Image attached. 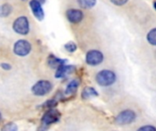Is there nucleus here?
<instances>
[{
  "instance_id": "2eb2a0df",
  "label": "nucleus",
  "mask_w": 156,
  "mask_h": 131,
  "mask_svg": "<svg viewBox=\"0 0 156 131\" xmlns=\"http://www.w3.org/2000/svg\"><path fill=\"white\" fill-rule=\"evenodd\" d=\"M78 3L80 7L85 9H90L96 5L97 0H78Z\"/></svg>"
},
{
  "instance_id": "9b49d317",
  "label": "nucleus",
  "mask_w": 156,
  "mask_h": 131,
  "mask_svg": "<svg viewBox=\"0 0 156 131\" xmlns=\"http://www.w3.org/2000/svg\"><path fill=\"white\" fill-rule=\"evenodd\" d=\"M48 63L49 65V67H53V68H58V67H60L61 65L65 64L66 63V60L64 59H61V58H58L55 56H49L48 57Z\"/></svg>"
},
{
  "instance_id": "39448f33",
  "label": "nucleus",
  "mask_w": 156,
  "mask_h": 131,
  "mask_svg": "<svg viewBox=\"0 0 156 131\" xmlns=\"http://www.w3.org/2000/svg\"><path fill=\"white\" fill-rule=\"evenodd\" d=\"M60 113L58 109H48V111L45 112V114L42 117L41 122L42 125L44 127H48L50 126L51 124H54L56 122H58L60 119Z\"/></svg>"
},
{
  "instance_id": "f03ea898",
  "label": "nucleus",
  "mask_w": 156,
  "mask_h": 131,
  "mask_svg": "<svg viewBox=\"0 0 156 131\" xmlns=\"http://www.w3.org/2000/svg\"><path fill=\"white\" fill-rule=\"evenodd\" d=\"M52 89V84L48 80L37 81L31 88L32 93L37 97H43L48 94Z\"/></svg>"
},
{
  "instance_id": "4468645a",
  "label": "nucleus",
  "mask_w": 156,
  "mask_h": 131,
  "mask_svg": "<svg viewBox=\"0 0 156 131\" xmlns=\"http://www.w3.org/2000/svg\"><path fill=\"white\" fill-rule=\"evenodd\" d=\"M12 12V6L9 4H4L0 5V16L6 17Z\"/></svg>"
},
{
  "instance_id": "dca6fc26",
  "label": "nucleus",
  "mask_w": 156,
  "mask_h": 131,
  "mask_svg": "<svg viewBox=\"0 0 156 131\" xmlns=\"http://www.w3.org/2000/svg\"><path fill=\"white\" fill-rule=\"evenodd\" d=\"M147 41L149 44L156 46V28H153L149 33L147 34Z\"/></svg>"
},
{
  "instance_id": "423d86ee",
  "label": "nucleus",
  "mask_w": 156,
  "mask_h": 131,
  "mask_svg": "<svg viewBox=\"0 0 156 131\" xmlns=\"http://www.w3.org/2000/svg\"><path fill=\"white\" fill-rule=\"evenodd\" d=\"M136 119V114L132 109H125L116 117V123L119 125H128L133 123Z\"/></svg>"
},
{
  "instance_id": "f257e3e1",
  "label": "nucleus",
  "mask_w": 156,
  "mask_h": 131,
  "mask_svg": "<svg viewBox=\"0 0 156 131\" xmlns=\"http://www.w3.org/2000/svg\"><path fill=\"white\" fill-rule=\"evenodd\" d=\"M96 82L101 87H109L115 83L116 81V75L112 70H101L100 71L95 77Z\"/></svg>"
},
{
  "instance_id": "6ab92c4d",
  "label": "nucleus",
  "mask_w": 156,
  "mask_h": 131,
  "mask_svg": "<svg viewBox=\"0 0 156 131\" xmlns=\"http://www.w3.org/2000/svg\"><path fill=\"white\" fill-rule=\"evenodd\" d=\"M137 131H156V128L151 125H147V126L141 127Z\"/></svg>"
},
{
  "instance_id": "5701e85b",
  "label": "nucleus",
  "mask_w": 156,
  "mask_h": 131,
  "mask_svg": "<svg viewBox=\"0 0 156 131\" xmlns=\"http://www.w3.org/2000/svg\"><path fill=\"white\" fill-rule=\"evenodd\" d=\"M0 120H1V114H0Z\"/></svg>"
},
{
  "instance_id": "aec40b11",
  "label": "nucleus",
  "mask_w": 156,
  "mask_h": 131,
  "mask_svg": "<svg viewBox=\"0 0 156 131\" xmlns=\"http://www.w3.org/2000/svg\"><path fill=\"white\" fill-rule=\"evenodd\" d=\"M112 3H113L116 5H123L128 2V0H111Z\"/></svg>"
},
{
  "instance_id": "a211bd4d",
  "label": "nucleus",
  "mask_w": 156,
  "mask_h": 131,
  "mask_svg": "<svg viewBox=\"0 0 156 131\" xmlns=\"http://www.w3.org/2000/svg\"><path fill=\"white\" fill-rule=\"evenodd\" d=\"M64 47L68 52H70V53H73L77 50V45L74 42H68L67 44H65Z\"/></svg>"
},
{
  "instance_id": "6e6552de",
  "label": "nucleus",
  "mask_w": 156,
  "mask_h": 131,
  "mask_svg": "<svg viewBox=\"0 0 156 131\" xmlns=\"http://www.w3.org/2000/svg\"><path fill=\"white\" fill-rule=\"evenodd\" d=\"M29 5H30V8L32 10L35 17L38 20H43L45 14H44V10L42 8L41 3L37 0H31L29 2Z\"/></svg>"
},
{
  "instance_id": "f3484780",
  "label": "nucleus",
  "mask_w": 156,
  "mask_h": 131,
  "mask_svg": "<svg viewBox=\"0 0 156 131\" xmlns=\"http://www.w3.org/2000/svg\"><path fill=\"white\" fill-rule=\"evenodd\" d=\"M18 130V128L16 126V123H13V122H9L5 125L3 126V128L1 129V131H17Z\"/></svg>"
},
{
  "instance_id": "412c9836",
  "label": "nucleus",
  "mask_w": 156,
  "mask_h": 131,
  "mask_svg": "<svg viewBox=\"0 0 156 131\" xmlns=\"http://www.w3.org/2000/svg\"><path fill=\"white\" fill-rule=\"evenodd\" d=\"M1 67H2V68H4V69H5V70H9V69L11 68V66H10L9 64L2 63V64H1Z\"/></svg>"
},
{
  "instance_id": "0eeeda50",
  "label": "nucleus",
  "mask_w": 156,
  "mask_h": 131,
  "mask_svg": "<svg viewBox=\"0 0 156 131\" xmlns=\"http://www.w3.org/2000/svg\"><path fill=\"white\" fill-rule=\"evenodd\" d=\"M103 54L96 49L90 50L86 54V63L90 66H98L103 61Z\"/></svg>"
},
{
  "instance_id": "4be33fe9",
  "label": "nucleus",
  "mask_w": 156,
  "mask_h": 131,
  "mask_svg": "<svg viewBox=\"0 0 156 131\" xmlns=\"http://www.w3.org/2000/svg\"><path fill=\"white\" fill-rule=\"evenodd\" d=\"M154 8H155V10H156V2L154 3Z\"/></svg>"
},
{
  "instance_id": "1a4fd4ad",
  "label": "nucleus",
  "mask_w": 156,
  "mask_h": 131,
  "mask_svg": "<svg viewBox=\"0 0 156 131\" xmlns=\"http://www.w3.org/2000/svg\"><path fill=\"white\" fill-rule=\"evenodd\" d=\"M68 20L72 24L80 23L83 19V12L80 9H69L66 12Z\"/></svg>"
},
{
  "instance_id": "f8f14e48",
  "label": "nucleus",
  "mask_w": 156,
  "mask_h": 131,
  "mask_svg": "<svg viewBox=\"0 0 156 131\" xmlns=\"http://www.w3.org/2000/svg\"><path fill=\"white\" fill-rule=\"evenodd\" d=\"M98 95H99V93H98L97 90H96L94 88H92V87H86V88L82 90V93H81L82 98H84V99L91 98L97 97Z\"/></svg>"
},
{
  "instance_id": "9d476101",
  "label": "nucleus",
  "mask_w": 156,
  "mask_h": 131,
  "mask_svg": "<svg viewBox=\"0 0 156 131\" xmlns=\"http://www.w3.org/2000/svg\"><path fill=\"white\" fill-rule=\"evenodd\" d=\"M74 70H75V67L74 66L63 64V65H61L60 67H58L57 68V71H56V74H55V78H65L68 75L73 73Z\"/></svg>"
},
{
  "instance_id": "ddd939ff",
  "label": "nucleus",
  "mask_w": 156,
  "mask_h": 131,
  "mask_svg": "<svg viewBox=\"0 0 156 131\" xmlns=\"http://www.w3.org/2000/svg\"><path fill=\"white\" fill-rule=\"evenodd\" d=\"M79 86H80V80L79 79H73V80H71L68 84V86L66 88L65 94L66 95H71V94L75 93V91L78 89Z\"/></svg>"
},
{
  "instance_id": "7ed1b4c3",
  "label": "nucleus",
  "mask_w": 156,
  "mask_h": 131,
  "mask_svg": "<svg viewBox=\"0 0 156 131\" xmlns=\"http://www.w3.org/2000/svg\"><path fill=\"white\" fill-rule=\"evenodd\" d=\"M13 29L19 35H27L29 32V22L27 17L19 16L13 23Z\"/></svg>"
},
{
  "instance_id": "20e7f679",
  "label": "nucleus",
  "mask_w": 156,
  "mask_h": 131,
  "mask_svg": "<svg viewBox=\"0 0 156 131\" xmlns=\"http://www.w3.org/2000/svg\"><path fill=\"white\" fill-rule=\"evenodd\" d=\"M31 49H32L31 44L25 39H20V40L16 41L13 47L14 53L19 57L27 56L31 52Z\"/></svg>"
}]
</instances>
